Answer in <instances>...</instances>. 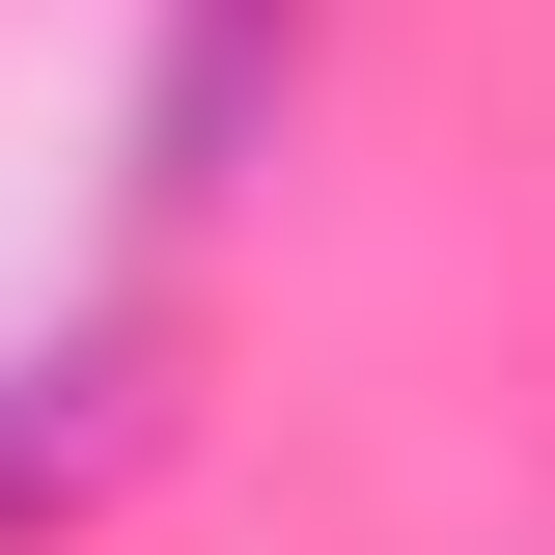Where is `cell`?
<instances>
[{"mask_svg": "<svg viewBox=\"0 0 555 555\" xmlns=\"http://www.w3.org/2000/svg\"><path fill=\"white\" fill-rule=\"evenodd\" d=\"M139 444V334H83V361H0V528H28V500H83Z\"/></svg>", "mask_w": 555, "mask_h": 555, "instance_id": "1", "label": "cell"}, {"mask_svg": "<svg viewBox=\"0 0 555 555\" xmlns=\"http://www.w3.org/2000/svg\"><path fill=\"white\" fill-rule=\"evenodd\" d=\"M250 28H278V0H195V28H167V195H222V112H250Z\"/></svg>", "mask_w": 555, "mask_h": 555, "instance_id": "2", "label": "cell"}]
</instances>
